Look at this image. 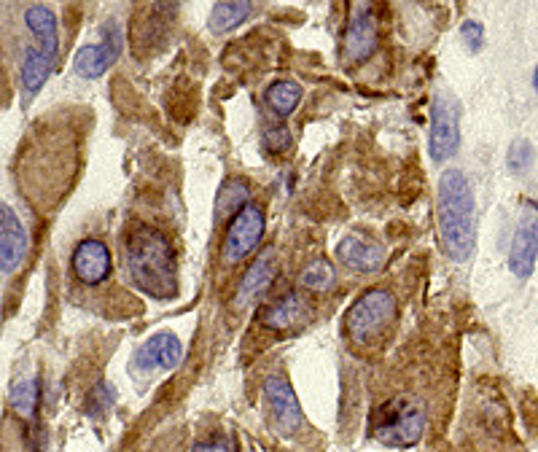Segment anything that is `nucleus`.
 I'll return each mask as SVG.
<instances>
[{"label": "nucleus", "mask_w": 538, "mask_h": 452, "mask_svg": "<svg viewBox=\"0 0 538 452\" xmlns=\"http://www.w3.org/2000/svg\"><path fill=\"white\" fill-rule=\"evenodd\" d=\"M54 70V60L49 54H44L41 49H27L25 62H22V89H25L27 97H35L44 84L49 81Z\"/></svg>", "instance_id": "18"}, {"label": "nucleus", "mask_w": 538, "mask_h": 452, "mask_svg": "<svg viewBox=\"0 0 538 452\" xmlns=\"http://www.w3.org/2000/svg\"><path fill=\"white\" fill-rule=\"evenodd\" d=\"M460 148V105L452 95H436L431 105V132H428V154L431 162L444 165Z\"/></svg>", "instance_id": "5"}, {"label": "nucleus", "mask_w": 538, "mask_h": 452, "mask_svg": "<svg viewBox=\"0 0 538 452\" xmlns=\"http://www.w3.org/2000/svg\"><path fill=\"white\" fill-rule=\"evenodd\" d=\"M38 399H41V391H38V383L33 377H22L17 383L11 385L9 401L11 409L17 412L19 418L27 420V423H35V415H38Z\"/></svg>", "instance_id": "19"}, {"label": "nucleus", "mask_w": 538, "mask_h": 452, "mask_svg": "<svg viewBox=\"0 0 538 452\" xmlns=\"http://www.w3.org/2000/svg\"><path fill=\"white\" fill-rule=\"evenodd\" d=\"M439 237L455 264L471 259L477 248V205L469 175L452 167L439 178Z\"/></svg>", "instance_id": "2"}, {"label": "nucleus", "mask_w": 538, "mask_h": 452, "mask_svg": "<svg viewBox=\"0 0 538 452\" xmlns=\"http://www.w3.org/2000/svg\"><path fill=\"white\" fill-rule=\"evenodd\" d=\"M426 404L420 399H393L374 409L372 439L385 447H415L426 434Z\"/></svg>", "instance_id": "3"}, {"label": "nucleus", "mask_w": 538, "mask_h": 452, "mask_svg": "<svg viewBox=\"0 0 538 452\" xmlns=\"http://www.w3.org/2000/svg\"><path fill=\"white\" fill-rule=\"evenodd\" d=\"M70 270L84 286H100L111 275V251L103 240H81L70 256Z\"/></svg>", "instance_id": "12"}, {"label": "nucleus", "mask_w": 538, "mask_h": 452, "mask_svg": "<svg viewBox=\"0 0 538 452\" xmlns=\"http://www.w3.org/2000/svg\"><path fill=\"white\" fill-rule=\"evenodd\" d=\"M25 25L30 27V33L38 38L41 44V52L49 54L54 62H57V54H60V33H57V17L49 6H30L25 11Z\"/></svg>", "instance_id": "16"}, {"label": "nucleus", "mask_w": 538, "mask_h": 452, "mask_svg": "<svg viewBox=\"0 0 538 452\" xmlns=\"http://www.w3.org/2000/svg\"><path fill=\"white\" fill-rule=\"evenodd\" d=\"M264 100H267V105L272 108L275 116L288 119V116L296 111V105L302 103V87H299L296 81H275V84L267 89Z\"/></svg>", "instance_id": "20"}, {"label": "nucleus", "mask_w": 538, "mask_h": 452, "mask_svg": "<svg viewBox=\"0 0 538 452\" xmlns=\"http://www.w3.org/2000/svg\"><path fill=\"white\" fill-rule=\"evenodd\" d=\"M280 272V261L275 248H267V251L259 253V259L253 261L248 272L240 280V294H237V305L243 307L251 302L253 296L264 294L269 286H272V280L278 278Z\"/></svg>", "instance_id": "15"}, {"label": "nucleus", "mask_w": 538, "mask_h": 452, "mask_svg": "<svg viewBox=\"0 0 538 452\" xmlns=\"http://www.w3.org/2000/svg\"><path fill=\"white\" fill-rule=\"evenodd\" d=\"M538 261V208L533 202H525L517 218V229L512 237L509 251V270L517 280H528L536 270Z\"/></svg>", "instance_id": "7"}, {"label": "nucleus", "mask_w": 538, "mask_h": 452, "mask_svg": "<svg viewBox=\"0 0 538 452\" xmlns=\"http://www.w3.org/2000/svg\"><path fill=\"white\" fill-rule=\"evenodd\" d=\"M380 41V27H377V14L369 3H356L353 14L348 19V30H345V46H342V57L348 65H358L366 57H372Z\"/></svg>", "instance_id": "9"}, {"label": "nucleus", "mask_w": 538, "mask_h": 452, "mask_svg": "<svg viewBox=\"0 0 538 452\" xmlns=\"http://www.w3.org/2000/svg\"><path fill=\"white\" fill-rule=\"evenodd\" d=\"M339 261L353 272H377L388 259V251L364 235H348L339 243Z\"/></svg>", "instance_id": "14"}, {"label": "nucleus", "mask_w": 538, "mask_h": 452, "mask_svg": "<svg viewBox=\"0 0 538 452\" xmlns=\"http://www.w3.org/2000/svg\"><path fill=\"white\" fill-rule=\"evenodd\" d=\"M113 399H116V391H113V385L108 383H97L92 388V393L87 396V415L89 418H103L105 412L111 409Z\"/></svg>", "instance_id": "25"}, {"label": "nucleus", "mask_w": 538, "mask_h": 452, "mask_svg": "<svg viewBox=\"0 0 538 452\" xmlns=\"http://www.w3.org/2000/svg\"><path fill=\"white\" fill-rule=\"evenodd\" d=\"M396 310H399V305H396V296L391 291L372 288V291L361 294L350 305V310L345 313V331L358 345L374 342L391 326L393 318H396Z\"/></svg>", "instance_id": "4"}, {"label": "nucleus", "mask_w": 538, "mask_h": 452, "mask_svg": "<svg viewBox=\"0 0 538 452\" xmlns=\"http://www.w3.org/2000/svg\"><path fill=\"white\" fill-rule=\"evenodd\" d=\"M30 240H27L25 224L14 216L9 205L0 208V270L11 275L25 261Z\"/></svg>", "instance_id": "13"}, {"label": "nucleus", "mask_w": 538, "mask_h": 452, "mask_svg": "<svg viewBox=\"0 0 538 452\" xmlns=\"http://www.w3.org/2000/svg\"><path fill=\"white\" fill-rule=\"evenodd\" d=\"M264 399H267L269 409L275 415V423L283 434H294L296 428H302V404L296 399V391L286 377H278V374L267 377L264 380Z\"/></svg>", "instance_id": "11"}, {"label": "nucleus", "mask_w": 538, "mask_h": 452, "mask_svg": "<svg viewBox=\"0 0 538 452\" xmlns=\"http://www.w3.org/2000/svg\"><path fill=\"white\" fill-rule=\"evenodd\" d=\"M334 280H337V272L331 267L329 259H315L310 261L304 272L299 275V283L307 291H315V294H323V291H329L334 286Z\"/></svg>", "instance_id": "23"}, {"label": "nucleus", "mask_w": 538, "mask_h": 452, "mask_svg": "<svg viewBox=\"0 0 538 452\" xmlns=\"http://www.w3.org/2000/svg\"><path fill=\"white\" fill-rule=\"evenodd\" d=\"M124 49V30L119 22H108L103 27V41L100 44L84 46L79 54L73 57V70L81 79H100L113 68V62L119 60Z\"/></svg>", "instance_id": "8"}, {"label": "nucleus", "mask_w": 538, "mask_h": 452, "mask_svg": "<svg viewBox=\"0 0 538 452\" xmlns=\"http://www.w3.org/2000/svg\"><path fill=\"white\" fill-rule=\"evenodd\" d=\"M264 229H267L264 210L251 202L248 208L240 210V213L232 218V224H229V229H226L224 243H221L224 261L237 264V261L248 259V256L259 248L261 237H264Z\"/></svg>", "instance_id": "6"}, {"label": "nucleus", "mask_w": 538, "mask_h": 452, "mask_svg": "<svg viewBox=\"0 0 538 452\" xmlns=\"http://www.w3.org/2000/svg\"><path fill=\"white\" fill-rule=\"evenodd\" d=\"M460 41L463 46L469 49V52H479L482 46H485V27L477 19H466L463 25H460Z\"/></svg>", "instance_id": "26"}, {"label": "nucleus", "mask_w": 538, "mask_h": 452, "mask_svg": "<svg viewBox=\"0 0 538 452\" xmlns=\"http://www.w3.org/2000/svg\"><path fill=\"white\" fill-rule=\"evenodd\" d=\"M127 270L140 294L167 302L178 294V264L173 243L154 226H135L127 237Z\"/></svg>", "instance_id": "1"}, {"label": "nucleus", "mask_w": 538, "mask_h": 452, "mask_svg": "<svg viewBox=\"0 0 538 452\" xmlns=\"http://www.w3.org/2000/svg\"><path fill=\"white\" fill-rule=\"evenodd\" d=\"M183 345L181 339L170 331H159L154 337H148L132 356V372L135 374H154L170 372L181 364Z\"/></svg>", "instance_id": "10"}, {"label": "nucleus", "mask_w": 538, "mask_h": 452, "mask_svg": "<svg viewBox=\"0 0 538 452\" xmlns=\"http://www.w3.org/2000/svg\"><path fill=\"white\" fill-rule=\"evenodd\" d=\"M506 165L514 175H528L536 165V148L530 140H514L509 146V154H506Z\"/></svg>", "instance_id": "24"}, {"label": "nucleus", "mask_w": 538, "mask_h": 452, "mask_svg": "<svg viewBox=\"0 0 538 452\" xmlns=\"http://www.w3.org/2000/svg\"><path fill=\"white\" fill-rule=\"evenodd\" d=\"M533 89L538 92V65H536V70H533Z\"/></svg>", "instance_id": "29"}, {"label": "nucleus", "mask_w": 538, "mask_h": 452, "mask_svg": "<svg viewBox=\"0 0 538 452\" xmlns=\"http://www.w3.org/2000/svg\"><path fill=\"white\" fill-rule=\"evenodd\" d=\"M291 132L286 130V127H269L267 132H264V148L267 151H272V154H286L288 148H291Z\"/></svg>", "instance_id": "27"}, {"label": "nucleus", "mask_w": 538, "mask_h": 452, "mask_svg": "<svg viewBox=\"0 0 538 452\" xmlns=\"http://www.w3.org/2000/svg\"><path fill=\"white\" fill-rule=\"evenodd\" d=\"M253 6L251 3H216L213 11H210V30L213 33H229V30H235L237 25H243L245 19L251 17Z\"/></svg>", "instance_id": "22"}, {"label": "nucleus", "mask_w": 538, "mask_h": 452, "mask_svg": "<svg viewBox=\"0 0 538 452\" xmlns=\"http://www.w3.org/2000/svg\"><path fill=\"white\" fill-rule=\"evenodd\" d=\"M191 452H237V442L224 436V439H213V442L191 444Z\"/></svg>", "instance_id": "28"}, {"label": "nucleus", "mask_w": 538, "mask_h": 452, "mask_svg": "<svg viewBox=\"0 0 538 452\" xmlns=\"http://www.w3.org/2000/svg\"><path fill=\"white\" fill-rule=\"evenodd\" d=\"M304 313H307V307H304L302 296L286 294L280 302L269 305L267 310L261 313V323L272 331H288L304 321Z\"/></svg>", "instance_id": "17"}, {"label": "nucleus", "mask_w": 538, "mask_h": 452, "mask_svg": "<svg viewBox=\"0 0 538 452\" xmlns=\"http://www.w3.org/2000/svg\"><path fill=\"white\" fill-rule=\"evenodd\" d=\"M251 205V189L245 181H226L216 194V218L237 216Z\"/></svg>", "instance_id": "21"}]
</instances>
